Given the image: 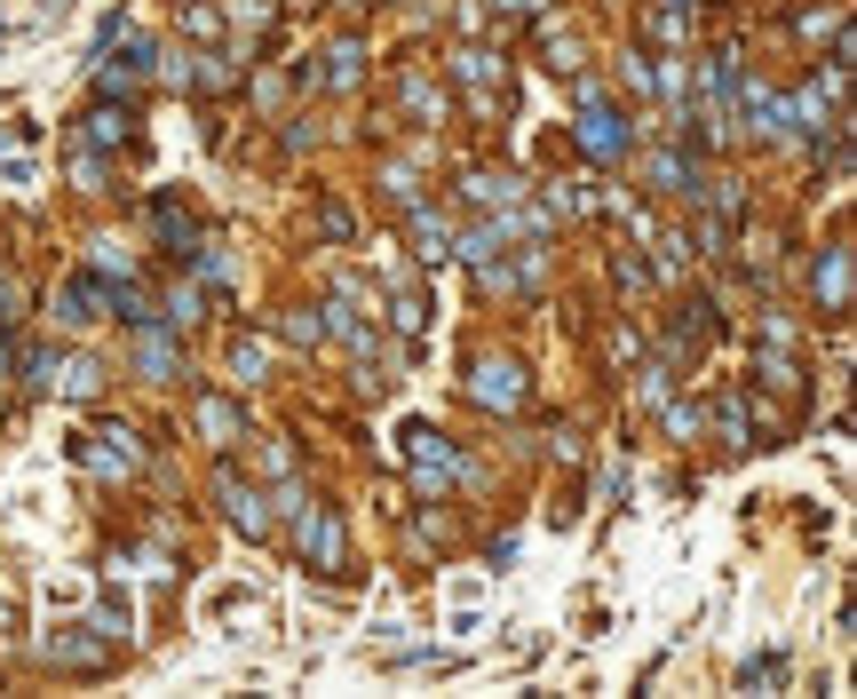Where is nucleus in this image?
Segmentation results:
<instances>
[{
    "instance_id": "7c9ffc66",
    "label": "nucleus",
    "mask_w": 857,
    "mask_h": 699,
    "mask_svg": "<svg viewBox=\"0 0 857 699\" xmlns=\"http://www.w3.org/2000/svg\"><path fill=\"white\" fill-rule=\"evenodd\" d=\"M0 365H9V342H0Z\"/></svg>"
},
{
    "instance_id": "6ab92c4d",
    "label": "nucleus",
    "mask_w": 857,
    "mask_h": 699,
    "mask_svg": "<svg viewBox=\"0 0 857 699\" xmlns=\"http://www.w3.org/2000/svg\"><path fill=\"white\" fill-rule=\"evenodd\" d=\"M88 136H95V144H127L135 127H127V112H112V104H95V112H88Z\"/></svg>"
},
{
    "instance_id": "bb28decb",
    "label": "nucleus",
    "mask_w": 857,
    "mask_h": 699,
    "mask_svg": "<svg viewBox=\"0 0 857 699\" xmlns=\"http://www.w3.org/2000/svg\"><path fill=\"white\" fill-rule=\"evenodd\" d=\"M778 676H786V659H778V652H770V659H746V676H738V684H746V691H754V684H778Z\"/></svg>"
},
{
    "instance_id": "f8f14e48",
    "label": "nucleus",
    "mask_w": 857,
    "mask_h": 699,
    "mask_svg": "<svg viewBox=\"0 0 857 699\" xmlns=\"http://www.w3.org/2000/svg\"><path fill=\"white\" fill-rule=\"evenodd\" d=\"M414 239H421V262H444V255H453V230H444L421 199H414Z\"/></svg>"
},
{
    "instance_id": "f3484780",
    "label": "nucleus",
    "mask_w": 857,
    "mask_h": 699,
    "mask_svg": "<svg viewBox=\"0 0 857 699\" xmlns=\"http://www.w3.org/2000/svg\"><path fill=\"white\" fill-rule=\"evenodd\" d=\"M104 390V365L95 358H64V397H95Z\"/></svg>"
},
{
    "instance_id": "4be33fe9",
    "label": "nucleus",
    "mask_w": 857,
    "mask_h": 699,
    "mask_svg": "<svg viewBox=\"0 0 857 699\" xmlns=\"http://www.w3.org/2000/svg\"><path fill=\"white\" fill-rule=\"evenodd\" d=\"M286 342H311V350H318V342H326V318H318V311H294V318H286Z\"/></svg>"
},
{
    "instance_id": "cd10ccee",
    "label": "nucleus",
    "mask_w": 857,
    "mask_h": 699,
    "mask_svg": "<svg viewBox=\"0 0 857 699\" xmlns=\"http://www.w3.org/2000/svg\"><path fill=\"white\" fill-rule=\"evenodd\" d=\"M9 311H16V279H9V271H0V318H9Z\"/></svg>"
},
{
    "instance_id": "f03ea898",
    "label": "nucleus",
    "mask_w": 857,
    "mask_h": 699,
    "mask_svg": "<svg viewBox=\"0 0 857 699\" xmlns=\"http://www.w3.org/2000/svg\"><path fill=\"white\" fill-rule=\"evenodd\" d=\"M476 406H493V414L525 406V365L517 358H485L476 365Z\"/></svg>"
},
{
    "instance_id": "9d476101",
    "label": "nucleus",
    "mask_w": 857,
    "mask_h": 699,
    "mask_svg": "<svg viewBox=\"0 0 857 699\" xmlns=\"http://www.w3.org/2000/svg\"><path fill=\"white\" fill-rule=\"evenodd\" d=\"M643 32H651L659 48H683V32H691V24H683V0H651V9H643Z\"/></svg>"
},
{
    "instance_id": "a878e982",
    "label": "nucleus",
    "mask_w": 857,
    "mask_h": 699,
    "mask_svg": "<svg viewBox=\"0 0 857 699\" xmlns=\"http://www.w3.org/2000/svg\"><path fill=\"white\" fill-rule=\"evenodd\" d=\"M667 429H675V438H683V446H691V438H699V429H707V421H699V406H667Z\"/></svg>"
},
{
    "instance_id": "393cba45",
    "label": "nucleus",
    "mask_w": 857,
    "mask_h": 699,
    "mask_svg": "<svg viewBox=\"0 0 857 699\" xmlns=\"http://www.w3.org/2000/svg\"><path fill=\"white\" fill-rule=\"evenodd\" d=\"M183 9H191V16H183V24H191V41H215V32H223V16L207 9V0H183Z\"/></svg>"
},
{
    "instance_id": "2eb2a0df",
    "label": "nucleus",
    "mask_w": 857,
    "mask_h": 699,
    "mask_svg": "<svg viewBox=\"0 0 857 699\" xmlns=\"http://www.w3.org/2000/svg\"><path fill=\"white\" fill-rule=\"evenodd\" d=\"M95 303H104V286H95V279H72V286H64V303H56V311L72 318V326H88V318H95Z\"/></svg>"
},
{
    "instance_id": "5701e85b",
    "label": "nucleus",
    "mask_w": 857,
    "mask_h": 699,
    "mask_svg": "<svg viewBox=\"0 0 857 699\" xmlns=\"http://www.w3.org/2000/svg\"><path fill=\"white\" fill-rule=\"evenodd\" d=\"M262 358H270V350H262L255 335H238V342H230V365H238V374H247V382L262 374Z\"/></svg>"
},
{
    "instance_id": "b1692460",
    "label": "nucleus",
    "mask_w": 857,
    "mask_h": 699,
    "mask_svg": "<svg viewBox=\"0 0 857 699\" xmlns=\"http://www.w3.org/2000/svg\"><path fill=\"white\" fill-rule=\"evenodd\" d=\"M794 32H802V41H817V32L834 41V32H842V16H834V9H802V16H794Z\"/></svg>"
},
{
    "instance_id": "39448f33",
    "label": "nucleus",
    "mask_w": 857,
    "mask_h": 699,
    "mask_svg": "<svg viewBox=\"0 0 857 699\" xmlns=\"http://www.w3.org/2000/svg\"><path fill=\"white\" fill-rule=\"evenodd\" d=\"M405 438H414V477H421V493H444V485H453V446L429 438V429H405Z\"/></svg>"
},
{
    "instance_id": "aec40b11",
    "label": "nucleus",
    "mask_w": 857,
    "mask_h": 699,
    "mask_svg": "<svg viewBox=\"0 0 857 699\" xmlns=\"http://www.w3.org/2000/svg\"><path fill=\"white\" fill-rule=\"evenodd\" d=\"M135 358H144V374H176V342H167V335H144V342H135Z\"/></svg>"
},
{
    "instance_id": "412c9836",
    "label": "nucleus",
    "mask_w": 857,
    "mask_h": 699,
    "mask_svg": "<svg viewBox=\"0 0 857 699\" xmlns=\"http://www.w3.org/2000/svg\"><path fill=\"white\" fill-rule=\"evenodd\" d=\"M318 80H334V88H350V80H358V41H341V48H334V64H326Z\"/></svg>"
},
{
    "instance_id": "ddd939ff",
    "label": "nucleus",
    "mask_w": 857,
    "mask_h": 699,
    "mask_svg": "<svg viewBox=\"0 0 857 699\" xmlns=\"http://www.w3.org/2000/svg\"><path fill=\"white\" fill-rule=\"evenodd\" d=\"M849 311V247H826V318Z\"/></svg>"
},
{
    "instance_id": "f257e3e1",
    "label": "nucleus",
    "mask_w": 857,
    "mask_h": 699,
    "mask_svg": "<svg viewBox=\"0 0 857 699\" xmlns=\"http://www.w3.org/2000/svg\"><path fill=\"white\" fill-rule=\"evenodd\" d=\"M302 556H318V573H341V564H350V541H341L334 509H302Z\"/></svg>"
},
{
    "instance_id": "a211bd4d",
    "label": "nucleus",
    "mask_w": 857,
    "mask_h": 699,
    "mask_svg": "<svg viewBox=\"0 0 857 699\" xmlns=\"http://www.w3.org/2000/svg\"><path fill=\"white\" fill-rule=\"evenodd\" d=\"M318 230H326L334 247H350V239H358V223H350V207H341V199H318Z\"/></svg>"
},
{
    "instance_id": "c85d7f7f",
    "label": "nucleus",
    "mask_w": 857,
    "mask_h": 699,
    "mask_svg": "<svg viewBox=\"0 0 857 699\" xmlns=\"http://www.w3.org/2000/svg\"><path fill=\"white\" fill-rule=\"evenodd\" d=\"M9 628H16V612H9V596H0V636H9Z\"/></svg>"
},
{
    "instance_id": "9b49d317",
    "label": "nucleus",
    "mask_w": 857,
    "mask_h": 699,
    "mask_svg": "<svg viewBox=\"0 0 857 699\" xmlns=\"http://www.w3.org/2000/svg\"><path fill=\"white\" fill-rule=\"evenodd\" d=\"M397 95H405V112L444 120V88H429V72H405V80H397Z\"/></svg>"
},
{
    "instance_id": "4468645a",
    "label": "nucleus",
    "mask_w": 857,
    "mask_h": 699,
    "mask_svg": "<svg viewBox=\"0 0 857 699\" xmlns=\"http://www.w3.org/2000/svg\"><path fill=\"white\" fill-rule=\"evenodd\" d=\"M453 72L469 80V95H485V80H500V64H493V48H461V56H453Z\"/></svg>"
},
{
    "instance_id": "7ed1b4c3",
    "label": "nucleus",
    "mask_w": 857,
    "mask_h": 699,
    "mask_svg": "<svg viewBox=\"0 0 857 699\" xmlns=\"http://www.w3.org/2000/svg\"><path fill=\"white\" fill-rule=\"evenodd\" d=\"M215 493H223V517L247 532V541H262V532H270V509H262V493H255V485H238V477L223 470V477H215Z\"/></svg>"
},
{
    "instance_id": "2f4dec72",
    "label": "nucleus",
    "mask_w": 857,
    "mask_h": 699,
    "mask_svg": "<svg viewBox=\"0 0 857 699\" xmlns=\"http://www.w3.org/2000/svg\"><path fill=\"white\" fill-rule=\"evenodd\" d=\"M176 9H183V0H176Z\"/></svg>"
},
{
    "instance_id": "20e7f679",
    "label": "nucleus",
    "mask_w": 857,
    "mask_h": 699,
    "mask_svg": "<svg viewBox=\"0 0 857 699\" xmlns=\"http://www.w3.org/2000/svg\"><path fill=\"white\" fill-rule=\"evenodd\" d=\"M572 127H579V144H588V159H628V127L611 120L604 104H579Z\"/></svg>"
},
{
    "instance_id": "0eeeda50",
    "label": "nucleus",
    "mask_w": 857,
    "mask_h": 699,
    "mask_svg": "<svg viewBox=\"0 0 857 699\" xmlns=\"http://www.w3.org/2000/svg\"><path fill=\"white\" fill-rule=\"evenodd\" d=\"M104 644H95V636H72V628H56V636H48V668H104Z\"/></svg>"
},
{
    "instance_id": "1a4fd4ad",
    "label": "nucleus",
    "mask_w": 857,
    "mask_h": 699,
    "mask_svg": "<svg viewBox=\"0 0 857 699\" xmlns=\"http://www.w3.org/2000/svg\"><path fill=\"white\" fill-rule=\"evenodd\" d=\"M754 374H763V390H778V397H802V365H794V350H763L754 358Z\"/></svg>"
},
{
    "instance_id": "6e6552de",
    "label": "nucleus",
    "mask_w": 857,
    "mask_h": 699,
    "mask_svg": "<svg viewBox=\"0 0 857 699\" xmlns=\"http://www.w3.org/2000/svg\"><path fill=\"white\" fill-rule=\"evenodd\" d=\"M746 127L763 144H778L786 136V95H770V88H746Z\"/></svg>"
},
{
    "instance_id": "c756f323",
    "label": "nucleus",
    "mask_w": 857,
    "mask_h": 699,
    "mask_svg": "<svg viewBox=\"0 0 857 699\" xmlns=\"http://www.w3.org/2000/svg\"><path fill=\"white\" fill-rule=\"evenodd\" d=\"M493 9H517V16H525V9H540V0H493Z\"/></svg>"
},
{
    "instance_id": "dca6fc26",
    "label": "nucleus",
    "mask_w": 857,
    "mask_h": 699,
    "mask_svg": "<svg viewBox=\"0 0 857 699\" xmlns=\"http://www.w3.org/2000/svg\"><path fill=\"white\" fill-rule=\"evenodd\" d=\"M540 56H548V72H579V41H572V32H556V24L540 32Z\"/></svg>"
},
{
    "instance_id": "423d86ee",
    "label": "nucleus",
    "mask_w": 857,
    "mask_h": 699,
    "mask_svg": "<svg viewBox=\"0 0 857 699\" xmlns=\"http://www.w3.org/2000/svg\"><path fill=\"white\" fill-rule=\"evenodd\" d=\"M199 438L207 446H238L247 438V414H238L230 397H199Z\"/></svg>"
}]
</instances>
